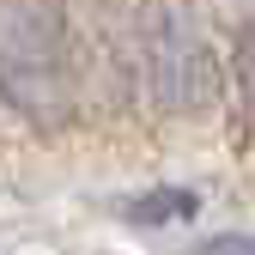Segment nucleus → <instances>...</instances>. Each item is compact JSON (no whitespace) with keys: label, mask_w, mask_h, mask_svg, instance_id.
<instances>
[{"label":"nucleus","mask_w":255,"mask_h":255,"mask_svg":"<svg viewBox=\"0 0 255 255\" xmlns=\"http://www.w3.org/2000/svg\"><path fill=\"white\" fill-rule=\"evenodd\" d=\"M79 61L73 37L49 0H0V104L18 110L30 128L73 122Z\"/></svg>","instance_id":"obj_1"},{"label":"nucleus","mask_w":255,"mask_h":255,"mask_svg":"<svg viewBox=\"0 0 255 255\" xmlns=\"http://www.w3.org/2000/svg\"><path fill=\"white\" fill-rule=\"evenodd\" d=\"M219 49L201 37L195 18L158 6L134 24V85L164 116H201L219 98Z\"/></svg>","instance_id":"obj_2"},{"label":"nucleus","mask_w":255,"mask_h":255,"mask_svg":"<svg viewBox=\"0 0 255 255\" xmlns=\"http://www.w3.org/2000/svg\"><path fill=\"white\" fill-rule=\"evenodd\" d=\"M195 213H201V201L188 195V188H146V195L128 201V219H134V225H146V231H158V225H182V219H195Z\"/></svg>","instance_id":"obj_3"},{"label":"nucleus","mask_w":255,"mask_h":255,"mask_svg":"<svg viewBox=\"0 0 255 255\" xmlns=\"http://www.w3.org/2000/svg\"><path fill=\"white\" fill-rule=\"evenodd\" d=\"M207 249H255V237H213Z\"/></svg>","instance_id":"obj_4"}]
</instances>
